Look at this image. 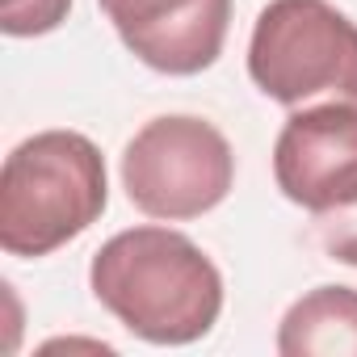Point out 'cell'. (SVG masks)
Masks as SVG:
<instances>
[{
	"instance_id": "9",
	"label": "cell",
	"mask_w": 357,
	"mask_h": 357,
	"mask_svg": "<svg viewBox=\"0 0 357 357\" xmlns=\"http://www.w3.org/2000/svg\"><path fill=\"white\" fill-rule=\"evenodd\" d=\"M315 236H319V244H324V252H328L332 261L357 269V202L344 206V211L319 215V219H315Z\"/></svg>"
},
{
	"instance_id": "7",
	"label": "cell",
	"mask_w": 357,
	"mask_h": 357,
	"mask_svg": "<svg viewBox=\"0 0 357 357\" xmlns=\"http://www.w3.org/2000/svg\"><path fill=\"white\" fill-rule=\"evenodd\" d=\"M282 357H357V290L315 286L278 324Z\"/></svg>"
},
{
	"instance_id": "8",
	"label": "cell",
	"mask_w": 357,
	"mask_h": 357,
	"mask_svg": "<svg viewBox=\"0 0 357 357\" xmlns=\"http://www.w3.org/2000/svg\"><path fill=\"white\" fill-rule=\"evenodd\" d=\"M72 13V0H0V30L9 38H43L59 30Z\"/></svg>"
},
{
	"instance_id": "2",
	"label": "cell",
	"mask_w": 357,
	"mask_h": 357,
	"mask_svg": "<svg viewBox=\"0 0 357 357\" xmlns=\"http://www.w3.org/2000/svg\"><path fill=\"white\" fill-rule=\"evenodd\" d=\"M109 206L101 147L80 130H38L0 168V248L9 257H51L84 236Z\"/></svg>"
},
{
	"instance_id": "5",
	"label": "cell",
	"mask_w": 357,
	"mask_h": 357,
	"mask_svg": "<svg viewBox=\"0 0 357 357\" xmlns=\"http://www.w3.org/2000/svg\"><path fill=\"white\" fill-rule=\"evenodd\" d=\"M273 181L311 219L357 202V101L298 105L273 143Z\"/></svg>"
},
{
	"instance_id": "4",
	"label": "cell",
	"mask_w": 357,
	"mask_h": 357,
	"mask_svg": "<svg viewBox=\"0 0 357 357\" xmlns=\"http://www.w3.org/2000/svg\"><path fill=\"white\" fill-rule=\"evenodd\" d=\"M231 185L236 151L227 135L194 114L143 122L122 151V190L147 219H202L231 194Z\"/></svg>"
},
{
	"instance_id": "1",
	"label": "cell",
	"mask_w": 357,
	"mask_h": 357,
	"mask_svg": "<svg viewBox=\"0 0 357 357\" xmlns=\"http://www.w3.org/2000/svg\"><path fill=\"white\" fill-rule=\"evenodd\" d=\"M93 298L147 344H194L223 315L219 265L172 227H130L89 265Z\"/></svg>"
},
{
	"instance_id": "3",
	"label": "cell",
	"mask_w": 357,
	"mask_h": 357,
	"mask_svg": "<svg viewBox=\"0 0 357 357\" xmlns=\"http://www.w3.org/2000/svg\"><path fill=\"white\" fill-rule=\"evenodd\" d=\"M248 76L286 109L357 101V22L328 0H269L248 38Z\"/></svg>"
},
{
	"instance_id": "6",
	"label": "cell",
	"mask_w": 357,
	"mask_h": 357,
	"mask_svg": "<svg viewBox=\"0 0 357 357\" xmlns=\"http://www.w3.org/2000/svg\"><path fill=\"white\" fill-rule=\"evenodd\" d=\"M122 47L160 76H198L227 43L231 0H97Z\"/></svg>"
}]
</instances>
